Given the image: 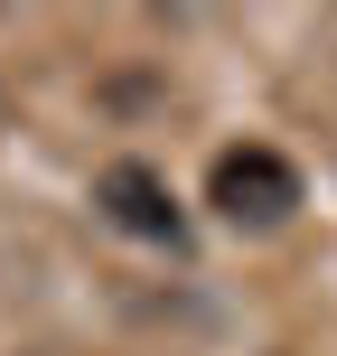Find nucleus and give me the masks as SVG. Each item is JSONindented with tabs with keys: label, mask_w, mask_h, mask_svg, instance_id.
I'll use <instances>...</instances> for the list:
<instances>
[{
	"label": "nucleus",
	"mask_w": 337,
	"mask_h": 356,
	"mask_svg": "<svg viewBox=\"0 0 337 356\" xmlns=\"http://www.w3.org/2000/svg\"><path fill=\"white\" fill-rule=\"evenodd\" d=\"M206 207L225 216V225H281V216L300 207V169H290L281 150H263V141L215 150V169H206Z\"/></svg>",
	"instance_id": "nucleus-1"
},
{
	"label": "nucleus",
	"mask_w": 337,
	"mask_h": 356,
	"mask_svg": "<svg viewBox=\"0 0 337 356\" xmlns=\"http://www.w3.org/2000/svg\"><path fill=\"white\" fill-rule=\"evenodd\" d=\"M94 207H104L122 234H141V244H178V197H169V178L141 169V160H113L94 178Z\"/></svg>",
	"instance_id": "nucleus-2"
}]
</instances>
